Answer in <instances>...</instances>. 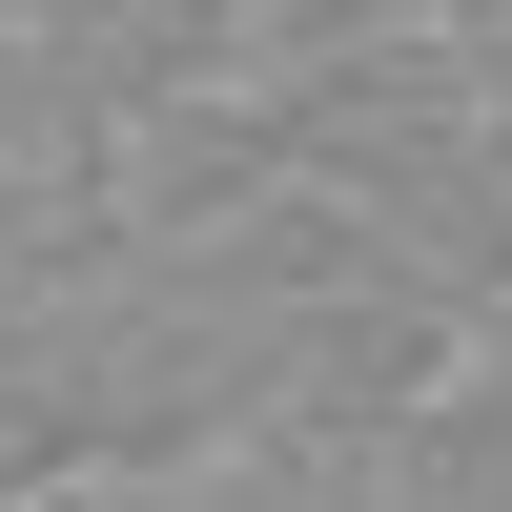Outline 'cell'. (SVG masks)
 Wrapping results in <instances>:
<instances>
[{
	"instance_id": "cell-2",
	"label": "cell",
	"mask_w": 512,
	"mask_h": 512,
	"mask_svg": "<svg viewBox=\"0 0 512 512\" xmlns=\"http://www.w3.org/2000/svg\"><path fill=\"white\" fill-rule=\"evenodd\" d=\"M431 62H451V82L512 123V0H431Z\"/></svg>"
},
{
	"instance_id": "cell-4",
	"label": "cell",
	"mask_w": 512,
	"mask_h": 512,
	"mask_svg": "<svg viewBox=\"0 0 512 512\" xmlns=\"http://www.w3.org/2000/svg\"><path fill=\"white\" fill-rule=\"evenodd\" d=\"M0 21H41V0H0Z\"/></svg>"
},
{
	"instance_id": "cell-1",
	"label": "cell",
	"mask_w": 512,
	"mask_h": 512,
	"mask_svg": "<svg viewBox=\"0 0 512 512\" xmlns=\"http://www.w3.org/2000/svg\"><path fill=\"white\" fill-rule=\"evenodd\" d=\"M369 41H431V0H246V82H308V62H369Z\"/></svg>"
},
{
	"instance_id": "cell-3",
	"label": "cell",
	"mask_w": 512,
	"mask_h": 512,
	"mask_svg": "<svg viewBox=\"0 0 512 512\" xmlns=\"http://www.w3.org/2000/svg\"><path fill=\"white\" fill-rule=\"evenodd\" d=\"M472 390H492V410H512V308H492V328H472Z\"/></svg>"
}]
</instances>
